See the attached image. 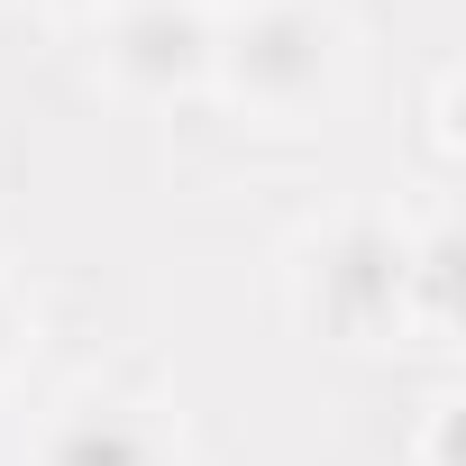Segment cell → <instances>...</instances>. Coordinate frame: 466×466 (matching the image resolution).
<instances>
[{
	"instance_id": "cell-1",
	"label": "cell",
	"mask_w": 466,
	"mask_h": 466,
	"mask_svg": "<svg viewBox=\"0 0 466 466\" xmlns=\"http://www.w3.org/2000/svg\"><path fill=\"white\" fill-rule=\"evenodd\" d=\"M210 83L266 128H302L348 83V19L329 0H248V10H219Z\"/></svg>"
},
{
	"instance_id": "cell-4",
	"label": "cell",
	"mask_w": 466,
	"mask_h": 466,
	"mask_svg": "<svg viewBox=\"0 0 466 466\" xmlns=\"http://www.w3.org/2000/svg\"><path fill=\"white\" fill-rule=\"evenodd\" d=\"M28 466H183V439H174V420L147 393L83 384V393H65L37 420Z\"/></svg>"
},
{
	"instance_id": "cell-6",
	"label": "cell",
	"mask_w": 466,
	"mask_h": 466,
	"mask_svg": "<svg viewBox=\"0 0 466 466\" xmlns=\"http://www.w3.org/2000/svg\"><path fill=\"white\" fill-rule=\"evenodd\" d=\"M448 439H457V393H439V402H430V466H457V457H448Z\"/></svg>"
},
{
	"instance_id": "cell-2",
	"label": "cell",
	"mask_w": 466,
	"mask_h": 466,
	"mask_svg": "<svg viewBox=\"0 0 466 466\" xmlns=\"http://www.w3.org/2000/svg\"><path fill=\"white\" fill-rule=\"evenodd\" d=\"M402 275L411 238L384 210H348L293 248V320L329 348H375L402 329Z\"/></svg>"
},
{
	"instance_id": "cell-9",
	"label": "cell",
	"mask_w": 466,
	"mask_h": 466,
	"mask_svg": "<svg viewBox=\"0 0 466 466\" xmlns=\"http://www.w3.org/2000/svg\"><path fill=\"white\" fill-rule=\"evenodd\" d=\"M210 10H248V0H210Z\"/></svg>"
},
{
	"instance_id": "cell-8",
	"label": "cell",
	"mask_w": 466,
	"mask_h": 466,
	"mask_svg": "<svg viewBox=\"0 0 466 466\" xmlns=\"http://www.w3.org/2000/svg\"><path fill=\"white\" fill-rule=\"evenodd\" d=\"M28 10H101V0H28Z\"/></svg>"
},
{
	"instance_id": "cell-3",
	"label": "cell",
	"mask_w": 466,
	"mask_h": 466,
	"mask_svg": "<svg viewBox=\"0 0 466 466\" xmlns=\"http://www.w3.org/2000/svg\"><path fill=\"white\" fill-rule=\"evenodd\" d=\"M101 74L128 101H183L210 83L219 10L210 0H101Z\"/></svg>"
},
{
	"instance_id": "cell-7",
	"label": "cell",
	"mask_w": 466,
	"mask_h": 466,
	"mask_svg": "<svg viewBox=\"0 0 466 466\" xmlns=\"http://www.w3.org/2000/svg\"><path fill=\"white\" fill-rule=\"evenodd\" d=\"M10 357H19V302L0 293V375H10Z\"/></svg>"
},
{
	"instance_id": "cell-5",
	"label": "cell",
	"mask_w": 466,
	"mask_h": 466,
	"mask_svg": "<svg viewBox=\"0 0 466 466\" xmlns=\"http://www.w3.org/2000/svg\"><path fill=\"white\" fill-rule=\"evenodd\" d=\"M402 329H420L430 348L457 339V228L430 219L411 238V275H402Z\"/></svg>"
}]
</instances>
